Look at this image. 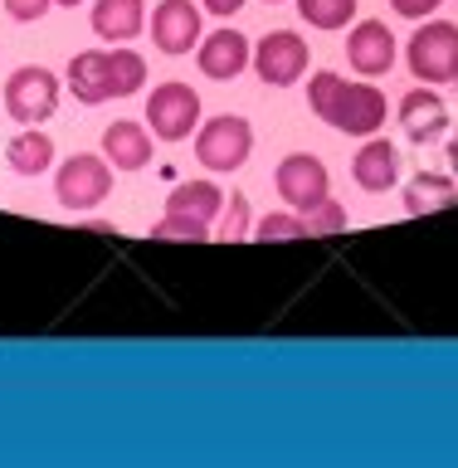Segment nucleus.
Returning <instances> with one entry per match:
<instances>
[{"mask_svg":"<svg viewBox=\"0 0 458 468\" xmlns=\"http://www.w3.org/2000/svg\"><path fill=\"white\" fill-rule=\"evenodd\" d=\"M108 83H112V98H132L146 83V58L137 49H127V44H117L108 54Z\"/></svg>","mask_w":458,"mask_h":468,"instance_id":"20","label":"nucleus"},{"mask_svg":"<svg viewBox=\"0 0 458 468\" xmlns=\"http://www.w3.org/2000/svg\"><path fill=\"white\" fill-rule=\"evenodd\" d=\"M102 156H108L117 171L152 166V127H142V122H112L108 132H102Z\"/></svg>","mask_w":458,"mask_h":468,"instance_id":"14","label":"nucleus"},{"mask_svg":"<svg viewBox=\"0 0 458 468\" xmlns=\"http://www.w3.org/2000/svg\"><path fill=\"white\" fill-rule=\"evenodd\" d=\"M5 161H10L15 176H44L54 166V137H49V132H39V127H25L20 137H10Z\"/></svg>","mask_w":458,"mask_h":468,"instance_id":"17","label":"nucleus"},{"mask_svg":"<svg viewBox=\"0 0 458 468\" xmlns=\"http://www.w3.org/2000/svg\"><path fill=\"white\" fill-rule=\"evenodd\" d=\"M400 127H405V137L420 142V146L439 142L449 132V102H444V93H439L434 83L410 88V93L400 98Z\"/></svg>","mask_w":458,"mask_h":468,"instance_id":"11","label":"nucleus"},{"mask_svg":"<svg viewBox=\"0 0 458 468\" xmlns=\"http://www.w3.org/2000/svg\"><path fill=\"white\" fill-rule=\"evenodd\" d=\"M303 219H307V239H327V234H342L351 219H346V205L342 200H317L313 210H303Z\"/></svg>","mask_w":458,"mask_h":468,"instance_id":"24","label":"nucleus"},{"mask_svg":"<svg viewBox=\"0 0 458 468\" xmlns=\"http://www.w3.org/2000/svg\"><path fill=\"white\" fill-rule=\"evenodd\" d=\"M390 5H395V15H405V20H430V15L439 10V5H444V0H390Z\"/></svg>","mask_w":458,"mask_h":468,"instance_id":"28","label":"nucleus"},{"mask_svg":"<svg viewBox=\"0 0 458 468\" xmlns=\"http://www.w3.org/2000/svg\"><path fill=\"white\" fill-rule=\"evenodd\" d=\"M254 219H249V196L244 190H229L225 205H219V219H215V234L219 239H249Z\"/></svg>","mask_w":458,"mask_h":468,"instance_id":"22","label":"nucleus"},{"mask_svg":"<svg viewBox=\"0 0 458 468\" xmlns=\"http://www.w3.org/2000/svg\"><path fill=\"white\" fill-rule=\"evenodd\" d=\"M449 171L458 176V127H453V137H449Z\"/></svg>","mask_w":458,"mask_h":468,"instance_id":"30","label":"nucleus"},{"mask_svg":"<svg viewBox=\"0 0 458 468\" xmlns=\"http://www.w3.org/2000/svg\"><path fill=\"white\" fill-rule=\"evenodd\" d=\"M357 5L361 0H298V15L313 29H346L357 20Z\"/></svg>","mask_w":458,"mask_h":468,"instance_id":"21","label":"nucleus"},{"mask_svg":"<svg viewBox=\"0 0 458 468\" xmlns=\"http://www.w3.org/2000/svg\"><path fill=\"white\" fill-rule=\"evenodd\" d=\"M395 54H400V44H395L390 25L386 20H357L346 35V64L361 73V79H380V73L395 69Z\"/></svg>","mask_w":458,"mask_h":468,"instance_id":"9","label":"nucleus"},{"mask_svg":"<svg viewBox=\"0 0 458 468\" xmlns=\"http://www.w3.org/2000/svg\"><path fill=\"white\" fill-rule=\"evenodd\" d=\"M405 64L415 83H453L458 73V25L453 20H420L405 44Z\"/></svg>","mask_w":458,"mask_h":468,"instance_id":"1","label":"nucleus"},{"mask_svg":"<svg viewBox=\"0 0 458 468\" xmlns=\"http://www.w3.org/2000/svg\"><path fill=\"white\" fill-rule=\"evenodd\" d=\"M146 122H152V137L161 142H186L200 127V93L181 79L156 83L152 98H146Z\"/></svg>","mask_w":458,"mask_h":468,"instance_id":"5","label":"nucleus"},{"mask_svg":"<svg viewBox=\"0 0 458 468\" xmlns=\"http://www.w3.org/2000/svg\"><path fill=\"white\" fill-rule=\"evenodd\" d=\"M322 122H332L336 132H351V137H376L380 122H386V93L376 83H342Z\"/></svg>","mask_w":458,"mask_h":468,"instance_id":"8","label":"nucleus"},{"mask_svg":"<svg viewBox=\"0 0 458 468\" xmlns=\"http://www.w3.org/2000/svg\"><path fill=\"white\" fill-rule=\"evenodd\" d=\"M307 58H313V44H307L298 29H269L254 44V73L269 88H288L307 73Z\"/></svg>","mask_w":458,"mask_h":468,"instance_id":"6","label":"nucleus"},{"mask_svg":"<svg viewBox=\"0 0 458 468\" xmlns=\"http://www.w3.org/2000/svg\"><path fill=\"white\" fill-rule=\"evenodd\" d=\"M273 186H278V196L288 200V210H313L317 200H327L332 196V171H327V161L313 156V152H293L278 161V171H273Z\"/></svg>","mask_w":458,"mask_h":468,"instance_id":"7","label":"nucleus"},{"mask_svg":"<svg viewBox=\"0 0 458 468\" xmlns=\"http://www.w3.org/2000/svg\"><path fill=\"white\" fill-rule=\"evenodd\" d=\"M249 152H254V127H249V117L240 112H219L205 122L200 117V127H196V161L205 171H215V176H225V171H240Z\"/></svg>","mask_w":458,"mask_h":468,"instance_id":"2","label":"nucleus"},{"mask_svg":"<svg viewBox=\"0 0 458 468\" xmlns=\"http://www.w3.org/2000/svg\"><path fill=\"white\" fill-rule=\"evenodd\" d=\"M59 93H64V83H59L44 64H20L5 79V112L25 127L49 122L54 108H59Z\"/></svg>","mask_w":458,"mask_h":468,"instance_id":"4","label":"nucleus"},{"mask_svg":"<svg viewBox=\"0 0 458 468\" xmlns=\"http://www.w3.org/2000/svg\"><path fill=\"white\" fill-rule=\"evenodd\" d=\"M453 88H458V73H453Z\"/></svg>","mask_w":458,"mask_h":468,"instance_id":"32","label":"nucleus"},{"mask_svg":"<svg viewBox=\"0 0 458 468\" xmlns=\"http://www.w3.org/2000/svg\"><path fill=\"white\" fill-rule=\"evenodd\" d=\"M146 29V10L142 0H98L93 5V35L108 44H127Z\"/></svg>","mask_w":458,"mask_h":468,"instance_id":"16","label":"nucleus"},{"mask_svg":"<svg viewBox=\"0 0 458 468\" xmlns=\"http://www.w3.org/2000/svg\"><path fill=\"white\" fill-rule=\"evenodd\" d=\"M254 239L263 244H283V239H307V219L298 210H273L254 225Z\"/></svg>","mask_w":458,"mask_h":468,"instance_id":"23","label":"nucleus"},{"mask_svg":"<svg viewBox=\"0 0 458 468\" xmlns=\"http://www.w3.org/2000/svg\"><path fill=\"white\" fill-rule=\"evenodd\" d=\"M54 5H69L73 10V5H83V0H54Z\"/></svg>","mask_w":458,"mask_h":468,"instance_id":"31","label":"nucleus"},{"mask_svg":"<svg viewBox=\"0 0 458 468\" xmlns=\"http://www.w3.org/2000/svg\"><path fill=\"white\" fill-rule=\"evenodd\" d=\"M69 93L98 108V102L112 98V83H108V49H83L69 58Z\"/></svg>","mask_w":458,"mask_h":468,"instance_id":"15","label":"nucleus"},{"mask_svg":"<svg viewBox=\"0 0 458 468\" xmlns=\"http://www.w3.org/2000/svg\"><path fill=\"white\" fill-rule=\"evenodd\" d=\"M112 190V161L98 152H73L54 176V200L64 210H93L98 200H108Z\"/></svg>","mask_w":458,"mask_h":468,"instance_id":"3","label":"nucleus"},{"mask_svg":"<svg viewBox=\"0 0 458 468\" xmlns=\"http://www.w3.org/2000/svg\"><path fill=\"white\" fill-rule=\"evenodd\" d=\"M219 205H225V190L215 181H181L171 190L166 210L171 215H190V219H205V225H215L219 219Z\"/></svg>","mask_w":458,"mask_h":468,"instance_id":"18","label":"nucleus"},{"mask_svg":"<svg viewBox=\"0 0 458 468\" xmlns=\"http://www.w3.org/2000/svg\"><path fill=\"white\" fill-rule=\"evenodd\" d=\"M346 79L342 73H332V69H322V73H313L307 79V108H313L317 117H327V108H332V98H336V88H342Z\"/></svg>","mask_w":458,"mask_h":468,"instance_id":"26","label":"nucleus"},{"mask_svg":"<svg viewBox=\"0 0 458 468\" xmlns=\"http://www.w3.org/2000/svg\"><path fill=\"white\" fill-rule=\"evenodd\" d=\"M453 200H458V186H453V176H439V171H420L415 181L405 186V215L449 210Z\"/></svg>","mask_w":458,"mask_h":468,"instance_id":"19","label":"nucleus"},{"mask_svg":"<svg viewBox=\"0 0 458 468\" xmlns=\"http://www.w3.org/2000/svg\"><path fill=\"white\" fill-rule=\"evenodd\" d=\"M200 10L225 15V20H229V15H240V10H244V0H200Z\"/></svg>","mask_w":458,"mask_h":468,"instance_id":"29","label":"nucleus"},{"mask_svg":"<svg viewBox=\"0 0 458 468\" xmlns=\"http://www.w3.org/2000/svg\"><path fill=\"white\" fill-rule=\"evenodd\" d=\"M269 5H278V0H269Z\"/></svg>","mask_w":458,"mask_h":468,"instance_id":"33","label":"nucleus"},{"mask_svg":"<svg viewBox=\"0 0 458 468\" xmlns=\"http://www.w3.org/2000/svg\"><path fill=\"white\" fill-rule=\"evenodd\" d=\"M196 58H200V73L205 79H240V73L254 64V44H249V35H240V29H215V35H200L196 44Z\"/></svg>","mask_w":458,"mask_h":468,"instance_id":"10","label":"nucleus"},{"mask_svg":"<svg viewBox=\"0 0 458 468\" xmlns=\"http://www.w3.org/2000/svg\"><path fill=\"white\" fill-rule=\"evenodd\" d=\"M351 181H357L361 190H390L395 181H400V152H395V142L386 137H366V146L357 152V161H351Z\"/></svg>","mask_w":458,"mask_h":468,"instance_id":"13","label":"nucleus"},{"mask_svg":"<svg viewBox=\"0 0 458 468\" xmlns=\"http://www.w3.org/2000/svg\"><path fill=\"white\" fill-rule=\"evenodd\" d=\"M152 239H190V244H200V239H210V225L205 219H190V215H161L156 225H152Z\"/></svg>","mask_w":458,"mask_h":468,"instance_id":"25","label":"nucleus"},{"mask_svg":"<svg viewBox=\"0 0 458 468\" xmlns=\"http://www.w3.org/2000/svg\"><path fill=\"white\" fill-rule=\"evenodd\" d=\"M5 10H10V20L35 25V20H44V15L54 10V0H5Z\"/></svg>","mask_w":458,"mask_h":468,"instance_id":"27","label":"nucleus"},{"mask_svg":"<svg viewBox=\"0 0 458 468\" xmlns=\"http://www.w3.org/2000/svg\"><path fill=\"white\" fill-rule=\"evenodd\" d=\"M152 39L161 54H190L200 44V5H190V0H161L152 10Z\"/></svg>","mask_w":458,"mask_h":468,"instance_id":"12","label":"nucleus"}]
</instances>
